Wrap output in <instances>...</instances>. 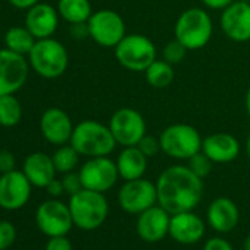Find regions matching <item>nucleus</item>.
Wrapping results in <instances>:
<instances>
[{"instance_id": "nucleus-15", "label": "nucleus", "mask_w": 250, "mask_h": 250, "mask_svg": "<svg viewBox=\"0 0 250 250\" xmlns=\"http://www.w3.org/2000/svg\"><path fill=\"white\" fill-rule=\"evenodd\" d=\"M219 25L225 37L235 43L250 40V3L244 0H234L225 8L219 18Z\"/></svg>"}, {"instance_id": "nucleus-5", "label": "nucleus", "mask_w": 250, "mask_h": 250, "mask_svg": "<svg viewBox=\"0 0 250 250\" xmlns=\"http://www.w3.org/2000/svg\"><path fill=\"white\" fill-rule=\"evenodd\" d=\"M28 56L31 68L40 77L47 80L63 75L69 63V56L65 46L52 37L37 40Z\"/></svg>"}, {"instance_id": "nucleus-37", "label": "nucleus", "mask_w": 250, "mask_h": 250, "mask_svg": "<svg viewBox=\"0 0 250 250\" xmlns=\"http://www.w3.org/2000/svg\"><path fill=\"white\" fill-rule=\"evenodd\" d=\"M234 0H202V3L213 11H224L225 8H228Z\"/></svg>"}, {"instance_id": "nucleus-44", "label": "nucleus", "mask_w": 250, "mask_h": 250, "mask_svg": "<svg viewBox=\"0 0 250 250\" xmlns=\"http://www.w3.org/2000/svg\"><path fill=\"white\" fill-rule=\"evenodd\" d=\"M0 175H2V172H0Z\"/></svg>"}, {"instance_id": "nucleus-40", "label": "nucleus", "mask_w": 250, "mask_h": 250, "mask_svg": "<svg viewBox=\"0 0 250 250\" xmlns=\"http://www.w3.org/2000/svg\"><path fill=\"white\" fill-rule=\"evenodd\" d=\"M40 0H9V3L18 9H30L34 5H37Z\"/></svg>"}, {"instance_id": "nucleus-31", "label": "nucleus", "mask_w": 250, "mask_h": 250, "mask_svg": "<svg viewBox=\"0 0 250 250\" xmlns=\"http://www.w3.org/2000/svg\"><path fill=\"white\" fill-rule=\"evenodd\" d=\"M17 238V229L9 221H0V250H8Z\"/></svg>"}, {"instance_id": "nucleus-29", "label": "nucleus", "mask_w": 250, "mask_h": 250, "mask_svg": "<svg viewBox=\"0 0 250 250\" xmlns=\"http://www.w3.org/2000/svg\"><path fill=\"white\" fill-rule=\"evenodd\" d=\"M187 52H188V49L183 43H180L177 39H174L172 42L165 44V47L162 50V59L171 65H178L184 61Z\"/></svg>"}, {"instance_id": "nucleus-42", "label": "nucleus", "mask_w": 250, "mask_h": 250, "mask_svg": "<svg viewBox=\"0 0 250 250\" xmlns=\"http://www.w3.org/2000/svg\"><path fill=\"white\" fill-rule=\"evenodd\" d=\"M243 250H250V234L246 237V240L243 243Z\"/></svg>"}, {"instance_id": "nucleus-30", "label": "nucleus", "mask_w": 250, "mask_h": 250, "mask_svg": "<svg viewBox=\"0 0 250 250\" xmlns=\"http://www.w3.org/2000/svg\"><path fill=\"white\" fill-rule=\"evenodd\" d=\"M187 167H188L199 178L203 180V178H206V177L210 174L212 167H213V162L210 161V158H209L206 153H203V152L200 150V152H197L196 155H193V156L188 159Z\"/></svg>"}, {"instance_id": "nucleus-19", "label": "nucleus", "mask_w": 250, "mask_h": 250, "mask_svg": "<svg viewBox=\"0 0 250 250\" xmlns=\"http://www.w3.org/2000/svg\"><path fill=\"white\" fill-rule=\"evenodd\" d=\"M59 24V12L47 3H37L28 9L25 15V27L31 34L40 39H49L55 34Z\"/></svg>"}, {"instance_id": "nucleus-1", "label": "nucleus", "mask_w": 250, "mask_h": 250, "mask_svg": "<svg viewBox=\"0 0 250 250\" xmlns=\"http://www.w3.org/2000/svg\"><path fill=\"white\" fill-rule=\"evenodd\" d=\"M158 205L168 213L193 210L203 196V180L187 165H172L161 172L156 181Z\"/></svg>"}, {"instance_id": "nucleus-36", "label": "nucleus", "mask_w": 250, "mask_h": 250, "mask_svg": "<svg viewBox=\"0 0 250 250\" xmlns=\"http://www.w3.org/2000/svg\"><path fill=\"white\" fill-rule=\"evenodd\" d=\"M15 169V156L9 150H0V172H9Z\"/></svg>"}, {"instance_id": "nucleus-35", "label": "nucleus", "mask_w": 250, "mask_h": 250, "mask_svg": "<svg viewBox=\"0 0 250 250\" xmlns=\"http://www.w3.org/2000/svg\"><path fill=\"white\" fill-rule=\"evenodd\" d=\"M203 250H234V249L228 240L222 237H212L205 243Z\"/></svg>"}, {"instance_id": "nucleus-33", "label": "nucleus", "mask_w": 250, "mask_h": 250, "mask_svg": "<svg viewBox=\"0 0 250 250\" xmlns=\"http://www.w3.org/2000/svg\"><path fill=\"white\" fill-rule=\"evenodd\" d=\"M62 184H63V188L68 194H75L78 193L80 190H83V183H81V178H80V174L78 172H66L62 178Z\"/></svg>"}, {"instance_id": "nucleus-22", "label": "nucleus", "mask_w": 250, "mask_h": 250, "mask_svg": "<svg viewBox=\"0 0 250 250\" xmlns=\"http://www.w3.org/2000/svg\"><path fill=\"white\" fill-rule=\"evenodd\" d=\"M56 168L53 164L52 156L43 153V152H36L27 156L24 162V174L30 180V183L36 187H47V184L55 180Z\"/></svg>"}, {"instance_id": "nucleus-14", "label": "nucleus", "mask_w": 250, "mask_h": 250, "mask_svg": "<svg viewBox=\"0 0 250 250\" xmlns=\"http://www.w3.org/2000/svg\"><path fill=\"white\" fill-rule=\"evenodd\" d=\"M31 183L24 171H9L0 175V208L6 210L21 209L31 196Z\"/></svg>"}, {"instance_id": "nucleus-41", "label": "nucleus", "mask_w": 250, "mask_h": 250, "mask_svg": "<svg viewBox=\"0 0 250 250\" xmlns=\"http://www.w3.org/2000/svg\"><path fill=\"white\" fill-rule=\"evenodd\" d=\"M244 106H246L247 115L250 116V87L247 88V93H246V97H244Z\"/></svg>"}, {"instance_id": "nucleus-7", "label": "nucleus", "mask_w": 250, "mask_h": 250, "mask_svg": "<svg viewBox=\"0 0 250 250\" xmlns=\"http://www.w3.org/2000/svg\"><path fill=\"white\" fill-rule=\"evenodd\" d=\"M159 142L161 149L167 156L178 161H188L202 150L203 139L197 128L190 124H172L161 133Z\"/></svg>"}, {"instance_id": "nucleus-34", "label": "nucleus", "mask_w": 250, "mask_h": 250, "mask_svg": "<svg viewBox=\"0 0 250 250\" xmlns=\"http://www.w3.org/2000/svg\"><path fill=\"white\" fill-rule=\"evenodd\" d=\"M46 250H74L71 241L66 238V235H58L50 237V240L46 244Z\"/></svg>"}, {"instance_id": "nucleus-28", "label": "nucleus", "mask_w": 250, "mask_h": 250, "mask_svg": "<svg viewBox=\"0 0 250 250\" xmlns=\"http://www.w3.org/2000/svg\"><path fill=\"white\" fill-rule=\"evenodd\" d=\"M78 158H80V153L71 145L59 146V149L52 156L56 171L62 174L74 171L75 167L78 165Z\"/></svg>"}, {"instance_id": "nucleus-2", "label": "nucleus", "mask_w": 250, "mask_h": 250, "mask_svg": "<svg viewBox=\"0 0 250 250\" xmlns=\"http://www.w3.org/2000/svg\"><path fill=\"white\" fill-rule=\"evenodd\" d=\"M69 145L83 156L99 158L110 155L116 147V140L109 125L94 119H85L74 127Z\"/></svg>"}, {"instance_id": "nucleus-20", "label": "nucleus", "mask_w": 250, "mask_h": 250, "mask_svg": "<svg viewBox=\"0 0 250 250\" xmlns=\"http://www.w3.org/2000/svg\"><path fill=\"white\" fill-rule=\"evenodd\" d=\"M202 152L206 153L213 164H229L240 155V143L232 134L213 133L203 139Z\"/></svg>"}, {"instance_id": "nucleus-39", "label": "nucleus", "mask_w": 250, "mask_h": 250, "mask_svg": "<svg viewBox=\"0 0 250 250\" xmlns=\"http://www.w3.org/2000/svg\"><path fill=\"white\" fill-rule=\"evenodd\" d=\"M71 34L75 39H84L85 36H88V27L87 22H81V24H71Z\"/></svg>"}, {"instance_id": "nucleus-10", "label": "nucleus", "mask_w": 250, "mask_h": 250, "mask_svg": "<svg viewBox=\"0 0 250 250\" xmlns=\"http://www.w3.org/2000/svg\"><path fill=\"white\" fill-rule=\"evenodd\" d=\"M118 203L127 213L140 215L158 203L156 184L143 177L125 181L118 191Z\"/></svg>"}, {"instance_id": "nucleus-6", "label": "nucleus", "mask_w": 250, "mask_h": 250, "mask_svg": "<svg viewBox=\"0 0 250 250\" xmlns=\"http://www.w3.org/2000/svg\"><path fill=\"white\" fill-rule=\"evenodd\" d=\"M113 50L118 63L133 72H145L158 53L155 43L143 34H127Z\"/></svg>"}, {"instance_id": "nucleus-4", "label": "nucleus", "mask_w": 250, "mask_h": 250, "mask_svg": "<svg viewBox=\"0 0 250 250\" xmlns=\"http://www.w3.org/2000/svg\"><path fill=\"white\" fill-rule=\"evenodd\" d=\"M213 34V21L202 8L186 9L174 25V37L188 50L205 47Z\"/></svg>"}, {"instance_id": "nucleus-9", "label": "nucleus", "mask_w": 250, "mask_h": 250, "mask_svg": "<svg viewBox=\"0 0 250 250\" xmlns=\"http://www.w3.org/2000/svg\"><path fill=\"white\" fill-rule=\"evenodd\" d=\"M88 37L102 47H115L125 36V22L112 9H100L87 21Z\"/></svg>"}, {"instance_id": "nucleus-32", "label": "nucleus", "mask_w": 250, "mask_h": 250, "mask_svg": "<svg viewBox=\"0 0 250 250\" xmlns=\"http://www.w3.org/2000/svg\"><path fill=\"white\" fill-rule=\"evenodd\" d=\"M137 147H139L147 158H153V156H156L159 152H162L159 137H153V136H149V134H146V136L139 142Z\"/></svg>"}, {"instance_id": "nucleus-17", "label": "nucleus", "mask_w": 250, "mask_h": 250, "mask_svg": "<svg viewBox=\"0 0 250 250\" xmlns=\"http://www.w3.org/2000/svg\"><path fill=\"white\" fill-rule=\"evenodd\" d=\"M171 213H168L162 206H152L142 212L136 222V231L139 237L147 243L161 241L169 232Z\"/></svg>"}, {"instance_id": "nucleus-13", "label": "nucleus", "mask_w": 250, "mask_h": 250, "mask_svg": "<svg viewBox=\"0 0 250 250\" xmlns=\"http://www.w3.org/2000/svg\"><path fill=\"white\" fill-rule=\"evenodd\" d=\"M28 62L24 55L6 49L0 50V96L17 93L27 81Z\"/></svg>"}, {"instance_id": "nucleus-43", "label": "nucleus", "mask_w": 250, "mask_h": 250, "mask_svg": "<svg viewBox=\"0 0 250 250\" xmlns=\"http://www.w3.org/2000/svg\"><path fill=\"white\" fill-rule=\"evenodd\" d=\"M246 153H247V158L250 159V134L247 136V140H246Z\"/></svg>"}, {"instance_id": "nucleus-3", "label": "nucleus", "mask_w": 250, "mask_h": 250, "mask_svg": "<svg viewBox=\"0 0 250 250\" xmlns=\"http://www.w3.org/2000/svg\"><path fill=\"white\" fill-rule=\"evenodd\" d=\"M69 210L74 225L84 231L99 228L109 215V203L103 193L83 188L69 199Z\"/></svg>"}, {"instance_id": "nucleus-8", "label": "nucleus", "mask_w": 250, "mask_h": 250, "mask_svg": "<svg viewBox=\"0 0 250 250\" xmlns=\"http://www.w3.org/2000/svg\"><path fill=\"white\" fill-rule=\"evenodd\" d=\"M109 128L122 147L137 146L146 136V121L143 115L133 107H119L109 119Z\"/></svg>"}, {"instance_id": "nucleus-18", "label": "nucleus", "mask_w": 250, "mask_h": 250, "mask_svg": "<svg viewBox=\"0 0 250 250\" xmlns=\"http://www.w3.org/2000/svg\"><path fill=\"white\" fill-rule=\"evenodd\" d=\"M168 234L180 244H196L205 235V222L193 210L174 213L171 215Z\"/></svg>"}, {"instance_id": "nucleus-21", "label": "nucleus", "mask_w": 250, "mask_h": 250, "mask_svg": "<svg viewBox=\"0 0 250 250\" xmlns=\"http://www.w3.org/2000/svg\"><path fill=\"white\" fill-rule=\"evenodd\" d=\"M208 224L221 234L232 231L240 221V210L237 205L228 197L215 199L206 212Z\"/></svg>"}, {"instance_id": "nucleus-16", "label": "nucleus", "mask_w": 250, "mask_h": 250, "mask_svg": "<svg viewBox=\"0 0 250 250\" xmlns=\"http://www.w3.org/2000/svg\"><path fill=\"white\" fill-rule=\"evenodd\" d=\"M40 130L43 137L49 143L55 146H62L69 143L74 131V125L69 115L65 110L59 107H49L42 115Z\"/></svg>"}, {"instance_id": "nucleus-11", "label": "nucleus", "mask_w": 250, "mask_h": 250, "mask_svg": "<svg viewBox=\"0 0 250 250\" xmlns=\"http://www.w3.org/2000/svg\"><path fill=\"white\" fill-rule=\"evenodd\" d=\"M78 174L84 188L100 193L110 190L119 178L116 162L107 156L88 158V161L80 168Z\"/></svg>"}, {"instance_id": "nucleus-23", "label": "nucleus", "mask_w": 250, "mask_h": 250, "mask_svg": "<svg viewBox=\"0 0 250 250\" xmlns=\"http://www.w3.org/2000/svg\"><path fill=\"white\" fill-rule=\"evenodd\" d=\"M147 156L137 147H124L116 158V167L119 177L125 181L142 178L147 169Z\"/></svg>"}, {"instance_id": "nucleus-26", "label": "nucleus", "mask_w": 250, "mask_h": 250, "mask_svg": "<svg viewBox=\"0 0 250 250\" xmlns=\"http://www.w3.org/2000/svg\"><path fill=\"white\" fill-rule=\"evenodd\" d=\"M37 39L31 34L27 27H12L5 36L6 47L20 55H30Z\"/></svg>"}, {"instance_id": "nucleus-12", "label": "nucleus", "mask_w": 250, "mask_h": 250, "mask_svg": "<svg viewBox=\"0 0 250 250\" xmlns=\"http://www.w3.org/2000/svg\"><path fill=\"white\" fill-rule=\"evenodd\" d=\"M36 221L40 231L49 237L66 235L74 225L69 206L56 199L46 200L39 206Z\"/></svg>"}, {"instance_id": "nucleus-27", "label": "nucleus", "mask_w": 250, "mask_h": 250, "mask_svg": "<svg viewBox=\"0 0 250 250\" xmlns=\"http://www.w3.org/2000/svg\"><path fill=\"white\" fill-rule=\"evenodd\" d=\"M22 118V106L14 94L0 96V125L6 128L15 127Z\"/></svg>"}, {"instance_id": "nucleus-38", "label": "nucleus", "mask_w": 250, "mask_h": 250, "mask_svg": "<svg viewBox=\"0 0 250 250\" xmlns=\"http://www.w3.org/2000/svg\"><path fill=\"white\" fill-rule=\"evenodd\" d=\"M46 190H47V193H49L50 196H53V197H58V196H61V194L65 191L63 184H62V180H56V178L52 180V181L47 184Z\"/></svg>"}, {"instance_id": "nucleus-25", "label": "nucleus", "mask_w": 250, "mask_h": 250, "mask_svg": "<svg viewBox=\"0 0 250 250\" xmlns=\"http://www.w3.org/2000/svg\"><path fill=\"white\" fill-rule=\"evenodd\" d=\"M145 77H146V81H147V84L150 87H153V88H167L168 85L172 84V81L175 78L174 65L168 63L164 59H161V61L156 59L145 71Z\"/></svg>"}, {"instance_id": "nucleus-24", "label": "nucleus", "mask_w": 250, "mask_h": 250, "mask_svg": "<svg viewBox=\"0 0 250 250\" xmlns=\"http://www.w3.org/2000/svg\"><path fill=\"white\" fill-rule=\"evenodd\" d=\"M59 17L69 24L87 22L93 14L90 0H59L58 2Z\"/></svg>"}]
</instances>
